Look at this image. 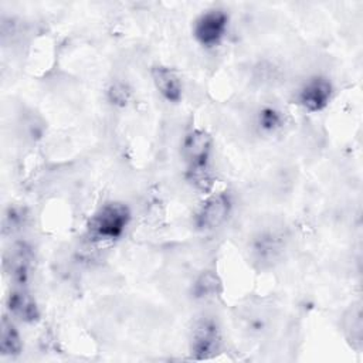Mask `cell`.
I'll return each mask as SVG.
<instances>
[{"label":"cell","mask_w":363,"mask_h":363,"mask_svg":"<svg viewBox=\"0 0 363 363\" xmlns=\"http://www.w3.org/2000/svg\"><path fill=\"white\" fill-rule=\"evenodd\" d=\"M130 218L132 213L125 203L108 201L91 216L86 225L88 235L98 242L116 241L125 234Z\"/></svg>","instance_id":"obj_1"},{"label":"cell","mask_w":363,"mask_h":363,"mask_svg":"<svg viewBox=\"0 0 363 363\" xmlns=\"http://www.w3.org/2000/svg\"><path fill=\"white\" fill-rule=\"evenodd\" d=\"M186 179L197 191H211L214 184V173L211 170V164L186 167Z\"/></svg>","instance_id":"obj_12"},{"label":"cell","mask_w":363,"mask_h":363,"mask_svg":"<svg viewBox=\"0 0 363 363\" xmlns=\"http://www.w3.org/2000/svg\"><path fill=\"white\" fill-rule=\"evenodd\" d=\"M223 345V336L218 322L211 316L197 319L191 328L189 339L190 356L203 360L216 356Z\"/></svg>","instance_id":"obj_3"},{"label":"cell","mask_w":363,"mask_h":363,"mask_svg":"<svg viewBox=\"0 0 363 363\" xmlns=\"http://www.w3.org/2000/svg\"><path fill=\"white\" fill-rule=\"evenodd\" d=\"M333 95V85L329 78L313 75L308 78L296 92V102L308 112L323 111Z\"/></svg>","instance_id":"obj_6"},{"label":"cell","mask_w":363,"mask_h":363,"mask_svg":"<svg viewBox=\"0 0 363 363\" xmlns=\"http://www.w3.org/2000/svg\"><path fill=\"white\" fill-rule=\"evenodd\" d=\"M233 211V199L227 191L211 193L197 208L194 225L200 231H214L220 228Z\"/></svg>","instance_id":"obj_4"},{"label":"cell","mask_w":363,"mask_h":363,"mask_svg":"<svg viewBox=\"0 0 363 363\" xmlns=\"http://www.w3.org/2000/svg\"><path fill=\"white\" fill-rule=\"evenodd\" d=\"M7 315L23 323H35L40 319L38 303L26 286H14L6 298Z\"/></svg>","instance_id":"obj_8"},{"label":"cell","mask_w":363,"mask_h":363,"mask_svg":"<svg viewBox=\"0 0 363 363\" xmlns=\"http://www.w3.org/2000/svg\"><path fill=\"white\" fill-rule=\"evenodd\" d=\"M26 211L20 207L16 206H10L6 208L4 214H3V234H13L18 230L23 228V225L26 224Z\"/></svg>","instance_id":"obj_14"},{"label":"cell","mask_w":363,"mask_h":363,"mask_svg":"<svg viewBox=\"0 0 363 363\" xmlns=\"http://www.w3.org/2000/svg\"><path fill=\"white\" fill-rule=\"evenodd\" d=\"M23 352V340L14 319L7 313L3 315L0 323V354L4 357H16Z\"/></svg>","instance_id":"obj_10"},{"label":"cell","mask_w":363,"mask_h":363,"mask_svg":"<svg viewBox=\"0 0 363 363\" xmlns=\"http://www.w3.org/2000/svg\"><path fill=\"white\" fill-rule=\"evenodd\" d=\"M221 292V281L214 271H203L191 286V294L196 299L208 301L218 296Z\"/></svg>","instance_id":"obj_11"},{"label":"cell","mask_w":363,"mask_h":363,"mask_svg":"<svg viewBox=\"0 0 363 363\" xmlns=\"http://www.w3.org/2000/svg\"><path fill=\"white\" fill-rule=\"evenodd\" d=\"M230 27V16L224 9L213 7L203 11L193 21V37L203 48H216L225 38Z\"/></svg>","instance_id":"obj_2"},{"label":"cell","mask_w":363,"mask_h":363,"mask_svg":"<svg viewBox=\"0 0 363 363\" xmlns=\"http://www.w3.org/2000/svg\"><path fill=\"white\" fill-rule=\"evenodd\" d=\"M150 75L156 91L163 99L176 104L183 98V82L176 69L167 65H155Z\"/></svg>","instance_id":"obj_9"},{"label":"cell","mask_w":363,"mask_h":363,"mask_svg":"<svg viewBox=\"0 0 363 363\" xmlns=\"http://www.w3.org/2000/svg\"><path fill=\"white\" fill-rule=\"evenodd\" d=\"M257 125L265 133H274L284 125L282 113L274 106H265L258 112Z\"/></svg>","instance_id":"obj_13"},{"label":"cell","mask_w":363,"mask_h":363,"mask_svg":"<svg viewBox=\"0 0 363 363\" xmlns=\"http://www.w3.org/2000/svg\"><path fill=\"white\" fill-rule=\"evenodd\" d=\"M130 88L122 82V81H116L113 82L109 89H108V96H109V101L113 104V105H118V106H125L128 105L129 99H130Z\"/></svg>","instance_id":"obj_15"},{"label":"cell","mask_w":363,"mask_h":363,"mask_svg":"<svg viewBox=\"0 0 363 363\" xmlns=\"http://www.w3.org/2000/svg\"><path fill=\"white\" fill-rule=\"evenodd\" d=\"M213 150V139L204 129H191L183 139L182 155L186 160V167L210 164Z\"/></svg>","instance_id":"obj_7"},{"label":"cell","mask_w":363,"mask_h":363,"mask_svg":"<svg viewBox=\"0 0 363 363\" xmlns=\"http://www.w3.org/2000/svg\"><path fill=\"white\" fill-rule=\"evenodd\" d=\"M33 262H34L33 250L24 241L14 242L4 252L3 268L9 279L14 284V286H26L31 275Z\"/></svg>","instance_id":"obj_5"}]
</instances>
